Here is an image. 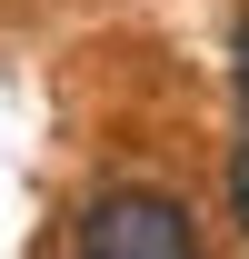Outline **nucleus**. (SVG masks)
Segmentation results:
<instances>
[{
    "instance_id": "nucleus-1",
    "label": "nucleus",
    "mask_w": 249,
    "mask_h": 259,
    "mask_svg": "<svg viewBox=\"0 0 249 259\" xmlns=\"http://www.w3.org/2000/svg\"><path fill=\"white\" fill-rule=\"evenodd\" d=\"M70 249L80 259H189L199 249V220L170 190H100L70 220Z\"/></svg>"
},
{
    "instance_id": "nucleus-2",
    "label": "nucleus",
    "mask_w": 249,
    "mask_h": 259,
    "mask_svg": "<svg viewBox=\"0 0 249 259\" xmlns=\"http://www.w3.org/2000/svg\"><path fill=\"white\" fill-rule=\"evenodd\" d=\"M219 190H229V220H239V239H249V140L229 150V180H219Z\"/></svg>"
},
{
    "instance_id": "nucleus-3",
    "label": "nucleus",
    "mask_w": 249,
    "mask_h": 259,
    "mask_svg": "<svg viewBox=\"0 0 249 259\" xmlns=\"http://www.w3.org/2000/svg\"><path fill=\"white\" fill-rule=\"evenodd\" d=\"M229 80L249 90V10H239V30H229Z\"/></svg>"
}]
</instances>
